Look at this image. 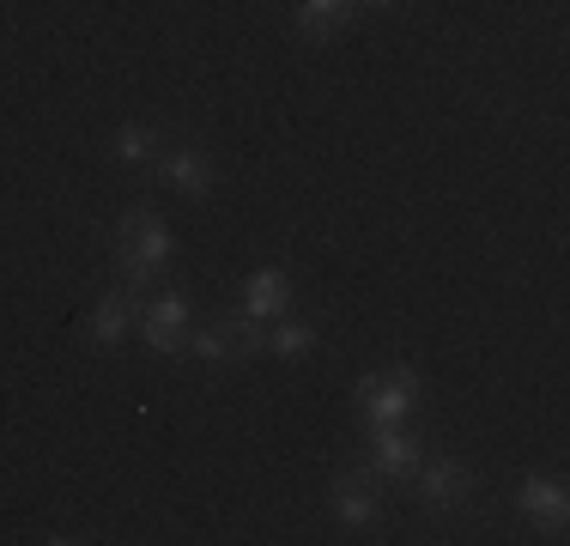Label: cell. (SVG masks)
Listing matches in <instances>:
<instances>
[{
	"label": "cell",
	"instance_id": "cell-10",
	"mask_svg": "<svg viewBox=\"0 0 570 546\" xmlns=\"http://www.w3.org/2000/svg\"><path fill=\"white\" fill-rule=\"evenodd\" d=\"M243 310L249 316H285L292 310V273L285 267H255L249 280H243Z\"/></svg>",
	"mask_w": 570,
	"mask_h": 546
},
{
	"label": "cell",
	"instance_id": "cell-11",
	"mask_svg": "<svg viewBox=\"0 0 570 546\" xmlns=\"http://www.w3.org/2000/svg\"><path fill=\"white\" fill-rule=\"evenodd\" d=\"M316 322H297L292 310L285 316H274V328H262V352L267 359H309L316 352Z\"/></svg>",
	"mask_w": 570,
	"mask_h": 546
},
{
	"label": "cell",
	"instance_id": "cell-12",
	"mask_svg": "<svg viewBox=\"0 0 570 546\" xmlns=\"http://www.w3.org/2000/svg\"><path fill=\"white\" fill-rule=\"evenodd\" d=\"M352 12H358V0H297V31L309 43H328L334 31L352 25Z\"/></svg>",
	"mask_w": 570,
	"mask_h": 546
},
{
	"label": "cell",
	"instance_id": "cell-15",
	"mask_svg": "<svg viewBox=\"0 0 570 546\" xmlns=\"http://www.w3.org/2000/svg\"><path fill=\"white\" fill-rule=\"evenodd\" d=\"M358 7H401V0H358Z\"/></svg>",
	"mask_w": 570,
	"mask_h": 546
},
{
	"label": "cell",
	"instance_id": "cell-3",
	"mask_svg": "<svg viewBox=\"0 0 570 546\" xmlns=\"http://www.w3.org/2000/svg\"><path fill=\"white\" fill-rule=\"evenodd\" d=\"M473 468L461 456H438V461H419V504H425V516H438V523H450L473 504Z\"/></svg>",
	"mask_w": 570,
	"mask_h": 546
},
{
	"label": "cell",
	"instance_id": "cell-1",
	"mask_svg": "<svg viewBox=\"0 0 570 546\" xmlns=\"http://www.w3.org/2000/svg\"><path fill=\"white\" fill-rule=\"evenodd\" d=\"M176 262V237L146 201H134L128 213L116 218V285L134 298H146Z\"/></svg>",
	"mask_w": 570,
	"mask_h": 546
},
{
	"label": "cell",
	"instance_id": "cell-7",
	"mask_svg": "<svg viewBox=\"0 0 570 546\" xmlns=\"http://www.w3.org/2000/svg\"><path fill=\"white\" fill-rule=\"evenodd\" d=\"M419 437H406L401 426H376L371 431V449H364V468L376 474V480H413L419 474Z\"/></svg>",
	"mask_w": 570,
	"mask_h": 546
},
{
	"label": "cell",
	"instance_id": "cell-14",
	"mask_svg": "<svg viewBox=\"0 0 570 546\" xmlns=\"http://www.w3.org/2000/svg\"><path fill=\"white\" fill-rule=\"evenodd\" d=\"M110 146H116V158H121V164H153L165 140H158V128H153V121H121Z\"/></svg>",
	"mask_w": 570,
	"mask_h": 546
},
{
	"label": "cell",
	"instance_id": "cell-9",
	"mask_svg": "<svg viewBox=\"0 0 570 546\" xmlns=\"http://www.w3.org/2000/svg\"><path fill=\"white\" fill-rule=\"evenodd\" d=\"M158 176H165V188L188 201H207L213 195V158L207 146H170V153H158Z\"/></svg>",
	"mask_w": 570,
	"mask_h": 546
},
{
	"label": "cell",
	"instance_id": "cell-8",
	"mask_svg": "<svg viewBox=\"0 0 570 546\" xmlns=\"http://www.w3.org/2000/svg\"><path fill=\"white\" fill-rule=\"evenodd\" d=\"M515 510H522L534 528H564L570 491H564L559 474H522V480H515Z\"/></svg>",
	"mask_w": 570,
	"mask_h": 546
},
{
	"label": "cell",
	"instance_id": "cell-2",
	"mask_svg": "<svg viewBox=\"0 0 570 546\" xmlns=\"http://www.w3.org/2000/svg\"><path fill=\"white\" fill-rule=\"evenodd\" d=\"M419 389H425V377L413 371V364H389V371H371L358 377V389H352V401H358L364 426H401L406 413H413Z\"/></svg>",
	"mask_w": 570,
	"mask_h": 546
},
{
	"label": "cell",
	"instance_id": "cell-5",
	"mask_svg": "<svg viewBox=\"0 0 570 546\" xmlns=\"http://www.w3.org/2000/svg\"><path fill=\"white\" fill-rule=\"evenodd\" d=\"M328 516L341 528H376L383 523V480L371 468H346L328 480Z\"/></svg>",
	"mask_w": 570,
	"mask_h": 546
},
{
	"label": "cell",
	"instance_id": "cell-4",
	"mask_svg": "<svg viewBox=\"0 0 570 546\" xmlns=\"http://www.w3.org/2000/svg\"><path fill=\"white\" fill-rule=\"evenodd\" d=\"M134 328H140V340L153 352H165V359H176V352L188 347V292H158V298H140V310H134Z\"/></svg>",
	"mask_w": 570,
	"mask_h": 546
},
{
	"label": "cell",
	"instance_id": "cell-13",
	"mask_svg": "<svg viewBox=\"0 0 570 546\" xmlns=\"http://www.w3.org/2000/svg\"><path fill=\"white\" fill-rule=\"evenodd\" d=\"M188 359H200V364H237L243 359V347H237V334H230L225 322H213V328H188Z\"/></svg>",
	"mask_w": 570,
	"mask_h": 546
},
{
	"label": "cell",
	"instance_id": "cell-6",
	"mask_svg": "<svg viewBox=\"0 0 570 546\" xmlns=\"http://www.w3.org/2000/svg\"><path fill=\"white\" fill-rule=\"evenodd\" d=\"M134 310H140V298L121 292V285H116V292H98V304H91L86 322H79V328H86V347L116 352L121 340H128V328H134Z\"/></svg>",
	"mask_w": 570,
	"mask_h": 546
}]
</instances>
